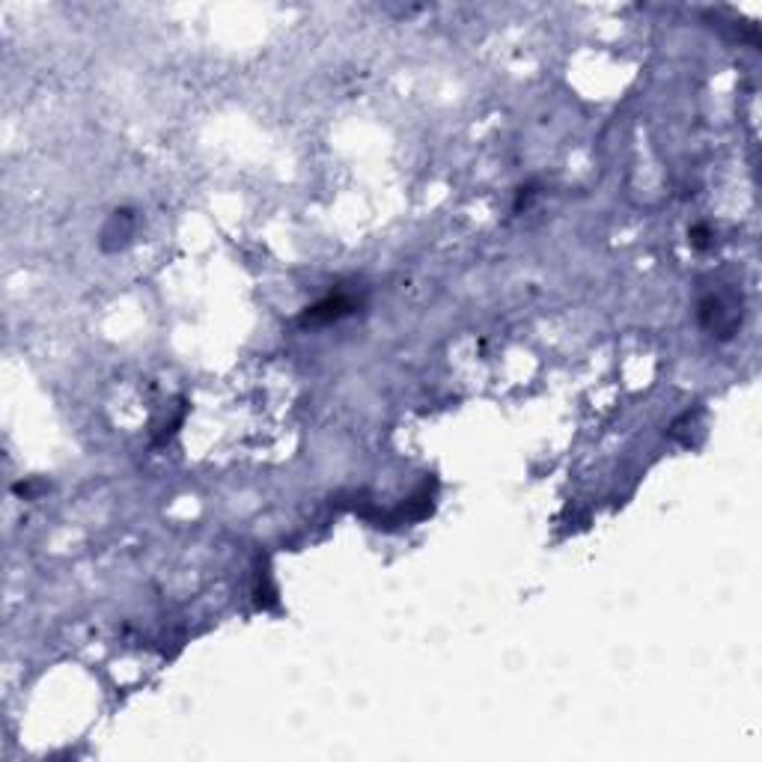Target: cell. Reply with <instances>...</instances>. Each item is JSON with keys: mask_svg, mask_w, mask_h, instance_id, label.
<instances>
[{"mask_svg": "<svg viewBox=\"0 0 762 762\" xmlns=\"http://www.w3.org/2000/svg\"><path fill=\"white\" fill-rule=\"evenodd\" d=\"M355 310V301L346 298V295H331V298L319 301L316 307H310L301 322L304 325H322V322H331V319H340Z\"/></svg>", "mask_w": 762, "mask_h": 762, "instance_id": "obj_1", "label": "cell"}]
</instances>
